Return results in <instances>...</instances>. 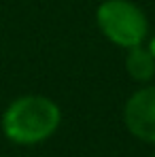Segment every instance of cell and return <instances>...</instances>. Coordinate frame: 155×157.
Instances as JSON below:
<instances>
[{"label": "cell", "mask_w": 155, "mask_h": 157, "mask_svg": "<svg viewBox=\"0 0 155 157\" xmlns=\"http://www.w3.org/2000/svg\"><path fill=\"white\" fill-rule=\"evenodd\" d=\"M62 123L60 106L47 96H19L2 113L4 136L21 147H32L49 140Z\"/></svg>", "instance_id": "obj_1"}, {"label": "cell", "mask_w": 155, "mask_h": 157, "mask_svg": "<svg viewBox=\"0 0 155 157\" xmlns=\"http://www.w3.org/2000/svg\"><path fill=\"white\" fill-rule=\"evenodd\" d=\"M96 21L104 36L117 47H136L149 34L147 15L132 0H104L96 9Z\"/></svg>", "instance_id": "obj_2"}, {"label": "cell", "mask_w": 155, "mask_h": 157, "mask_svg": "<svg viewBox=\"0 0 155 157\" xmlns=\"http://www.w3.org/2000/svg\"><path fill=\"white\" fill-rule=\"evenodd\" d=\"M123 123L134 138L155 144V85L140 87L128 98L123 104Z\"/></svg>", "instance_id": "obj_3"}, {"label": "cell", "mask_w": 155, "mask_h": 157, "mask_svg": "<svg viewBox=\"0 0 155 157\" xmlns=\"http://www.w3.org/2000/svg\"><path fill=\"white\" fill-rule=\"evenodd\" d=\"M126 70L134 81L147 83L155 77V57L142 45L130 47L126 55Z\"/></svg>", "instance_id": "obj_4"}, {"label": "cell", "mask_w": 155, "mask_h": 157, "mask_svg": "<svg viewBox=\"0 0 155 157\" xmlns=\"http://www.w3.org/2000/svg\"><path fill=\"white\" fill-rule=\"evenodd\" d=\"M147 49H149V53H151V55L155 57V36L151 38V43H149V47H147Z\"/></svg>", "instance_id": "obj_5"}, {"label": "cell", "mask_w": 155, "mask_h": 157, "mask_svg": "<svg viewBox=\"0 0 155 157\" xmlns=\"http://www.w3.org/2000/svg\"><path fill=\"white\" fill-rule=\"evenodd\" d=\"M153 157H155V153H153Z\"/></svg>", "instance_id": "obj_6"}]
</instances>
